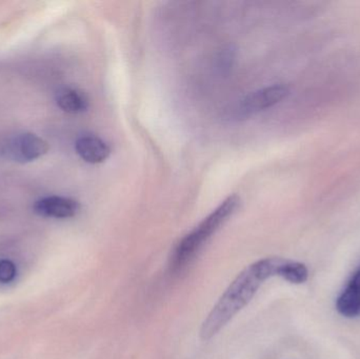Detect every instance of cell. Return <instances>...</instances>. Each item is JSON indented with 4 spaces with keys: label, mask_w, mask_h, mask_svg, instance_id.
<instances>
[{
    "label": "cell",
    "mask_w": 360,
    "mask_h": 359,
    "mask_svg": "<svg viewBox=\"0 0 360 359\" xmlns=\"http://www.w3.org/2000/svg\"><path fill=\"white\" fill-rule=\"evenodd\" d=\"M16 276V267L14 263L8 259L0 261V282H10Z\"/></svg>",
    "instance_id": "30bf717a"
},
{
    "label": "cell",
    "mask_w": 360,
    "mask_h": 359,
    "mask_svg": "<svg viewBox=\"0 0 360 359\" xmlns=\"http://www.w3.org/2000/svg\"><path fill=\"white\" fill-rule=\"evenodd\" d=\"M239 204L240 198L238 196H229L193 231L186 234L173 252L171 259V267L173 270H179L184 267V265H186L198 252L205 242H207V240L236 212Z\"/></svg>",
    "instance_id": "7a4b0ae2"
},
{
    "label": "cell",
    "mask_w": 360,
    "mask_h": 359,
    "mask_svg": "<svg viewBox=\"0 0 360 359\" xmlns=\"http://www.w3.org/2000/svg\"><path fill=\"white\" fill-rule=\"evenodd\" d=\"M78 155L89 164H96L105 162L111 154V148L101 137L84 135L75 143Z\"/></svg>",
    "instance_id": "52a82bcc"
},
{
    "label": "cell",
    "mask_w": 360,
    "mask_h": 359,
    "mask_svg": "<svg viewBox=\"0 0 360 359\" xmlns=\"http://www.w3.org/2000/svg\"><path fill=\"white\" fill-rule=\"evenodd\" d=\"M57 105L67 113L77 114L86 111L89 98L82 91L75 88H63L56 95Z\"/></svg>",
    "instance_id": "ba28073f"
},
{
    "label": "cell",
    "mask_w": 360,
    "mask_h": 359,
    "mask_svg": "<svg viewBox=\"0 0 360 359\" xmlns=\"http://www.w3.org/2000/svg\"><path fill=\"white\" fill-rule=\"evenodd\" d=\"M290 89L283 84L266 86L248 95L241 103V111L245 114L264 111L287 98Z\"/></svg>",
    "instance_id": "3957f363"
},
{
    "label": "cell",
    "mask_w": 360,
    "mask_h": 359,
    "mask_svg": "<svg viewBox=\"0 0 360 359\" xmlns=\"http://www.w3.org/2000/svg\"><path fill=\"white\" fill-rule=\"evenodd\" d=\"M338 313L347 318L360 316V268L353 274L336 301Z\"/></svg>",
    "instance_id": "8992f818"
},
{
    "label": "cell",
    "mask_w": 360,
    "mask_h": 359,
    "mask_svg": "<svg viewBox=\"0 0 360 359\" xmlns=\"http://www.w3.org/2000/svg\"><path fill=\"white\" fill-rule=\"evenodd\" d=\"M49 149V143L33 133L19 135L10 145L11 155L16 162H21L38 159L48 153Z\"/></svg>",
    "instance_id": "277c9868"
},
{
    "label": "cell",
    "mask_w": 360,
    "mask_h": 359,
    "mask_svg": "<svg viewBox=\"0 0 360 359\" xmlns=\"http://www.w3.org/2000/svg\"><path fill=\"white\" fill-rule=\"evenodd\" d=\"M283 261V259L281 257H269L245 268L229 286L203 322L200 330L201 339L207 341L217 334L251 301L262 282L272 276L278 275Z\"/></svg>",
    "instance_id": "6da1fadb"
},
{
    "label": "cell",
    "mask_w": 360,
    "mask_h": 359,
    "mask_svg": "<svg viewBox=\"0 0 360 359\" xmlns=\"http://www.w3.org/2000/svg\"><path fill=\"white\" fill-rule=\"evenodd\" d=\"M278 276L291 284H304L309 278L308 268L304 263H298V261L283 259V263L279 268Z\"/></svg>",
    "instance_id": "9c48e42d"
},
{
    "label": "cell",
    "mask_w": 360,
    "mask_h": 359,
    "mask_svg": "<svg viewBox=\"0 0 360 359\" xmlns=\"http://www.w3.org/2000/svg\"><path fill=\"white\" fill-rule=\"evenodd\" d=\"M33 209L34 212L40 216L71 218L79 212L80 204L73 198L54 195L37 200Z\"/></svg>",
    "instance_id": "5b68a950"
}]
</instances>
